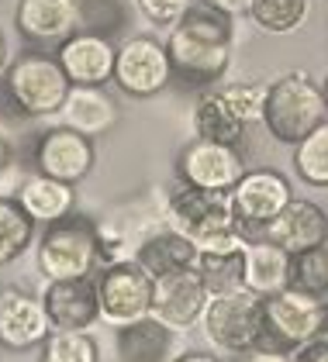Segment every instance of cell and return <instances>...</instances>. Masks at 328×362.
Wrapping results in <instances>:
<instances>
[{
  "instance_id": "1",
  "label": "cell",
  "mask_w": 328,
  "mask_h": 362,
  "mask_svg": "<svg viewBox=\"0 0 328 362\" xmlns=\"http://www.w3.org/2000/svg\"><path fill=\"white\" fill-rule=\"evenodd\" d=\"M232 42H235V18L221 14L208 0H197L166 35L173 80L193 90L218 86L232 62Z\"/></svg>"
},
{
  "instance_id": "2",
  "label": "cell",
  "mask_w": 328,
  "mask_h": 362,
  "mask_svg": "<svg viewBox=\"0 0 328 362\" xmlns=\"http://www.w3.org/2000/svg\"><path fill=\"white\" fill-rule=\"evenodd\" d=\"M166 224L187 235L200 252H239L249 238L239 231L228 194L176 183L166 197Z\"/></svg>"
},
{
  "instance_id": "3",
  "label": "cell",
  "mask_w": 328,
  "mask_h": 362,
  "mask_svg": "<svg viewBox=\"0 0 328 362\" xmlns=\"http://www.w3.org/2000/svg\"><path fill=\"white\" fill-rule=\"evenodd\" d=\"M328 121L325 86L311 80L307 73H283L270 83L266 104H263V128L276 145H298L315 128Z\"/></svg>"
},
{
  "instance_id": "4",
  "label": "cell",
  "mask_w": 328,
  "mask_h": 362,
  "mask_svg": "<svg viewBox=\"0 0 328 362\" xmlns=\"http://www.w3.org/2000/svg\"><path fill=\"white\" fill-rule=\"evenodd\" d=\"M35 262H38V273L45 279L94 276L104 262V235L90 218L69 214V218L45 224L38 231Z\"/></svg>"
},
{
  "instance_id": "5",
  "label": "cell",
  "mask_w": 328,
  "mask_h": 362,
  "mask_svg": "<svg viewBox=\"0 0 328 362\" xmlns=\"http://www.w3.org/2000/svg\"><path fill=\"white\" fill-rule=\"evenodd\" d=\"M11 97L21 104V111L38 121V117H59L66 97H69V76L62 73L55 52L49 49H25L21 56H14L7 62L4 76H0Z\"/></svg>"
},
{
  "instance_id": "6",
  "label": "cell",
  "mask_w": 328,
  "mask_h": 362,
  "mask_svg": "<svg viewBox=\"0 0 328 362\" xmlns=\"http://www.w3.org/2000/svg\"><path fill=\"white\" fill-rule=\"evenodd\" d=\"M200 332L218 356H242L263 345L266 321H263V297L252 290H232L208 300L200 317Z\"/></svg>"
},
{
  "instance_id": "7",
  "label": "cell",
  "mask_w": 328,
  "mask_h": 362,
  "mask_svg": "<svg viewBox=\"0 0 328 362\" xmlns=\"http://www.w3.org/2000/svg\"><path fill=\"white\" fill-rule=\"evenodd\" d=\"M94 286H97V304H101V325H108L114 332L152 314L156 279L138 266L135 255H114L108 262H101V269L94 273Z\"/></svg>"
},
{
  "instance_id": "8",
  "label": "cell",
  "mask_w": 328,
  "mask_h": 362,
  "mask_svg": "<svg viewBox=\"0 0 328 362\" xmlns=\"http://www.w3.org/2000/svg\"><path fill=\"white\" fill-rule=\"evenodd\" d=\"M263 321H266V334L259 349L290 356L294 349L328 334V300L287 286L273 297H263Z\"/></svg>"
},
{
  "instance_id": "9",
  "label": "cell",
  "mask_w": 328,
  "mask_h": 362,
  "mask_svg": "<svg viewBox=\"0 0 328 362\" xmlns=\"http://www.w3.org/2000/svg\"><path fill=\"white\" fill-rule=\"evenodd\" d=\"M235 224L246 238H263V231L283 214V207L294 200L290 180L270 166L246 169V176L228 190Z\"/></svg>"
},
{
  "instance_id": "10",
  "label": "cell",
  "mask_w": 328,
  "mask_h": 362,
  "mask_svg": "<svg viewBox=\"0 0 328 362\" xmlns=\"http://www.w3.org/2000/svg\"><path fill=\"white\" fill-rule=\"evenodd\" d=\"M173 83V62L166 42L152 35H128L118 42L114 59V86L128 97H156Z\"/></svg>"
},
{
  "instance_id": "11",
  "label": "cell",
  "mask_w": 328,
  "mask_h": 362,
  "mask_svg": "<svg viewBox=\"0 0 328 362\" xmlns=\"http://www.w3.org/2000/svg\"><path fill=\"white\" fill-rule=\"evenodd\" d=\"M246 156L239 145H221L208 139H191L176 152V163H173L176 183L215 190V194H228L246 176Z\"/></svg>"
},
{
  "instance_id": "12",
  "label": "cell",
  "mask_w": 328,
  "mask_h": 362,
  "mask_svg": "<svg viewBox=\"0 0 328 362\" xmlns=\"http://www.w3.org/2000/svg\"><path fill=\"white\" fill-rule=\"evenodd\" d=\"M52 332L55 328L42 293H31L25 286H0V349L7 352L42 349V341Z\"/></svg>"
},
{
  "instance_id": "13",
  "label": "cell",
  "mask_w": 328,
  "mask_h": 362,
  "mask_svg": "<svg viewBox=\"0 0 328 362\" xmlns=\"http://www.w3.org/2000/svg\"><path fill=\"white\" fill-rule=\"evenodd\" d=\"M94 163H97V145L77 128L55 124V128H45L35 141V173H45L52 180L77 187L80 180L90 176Z\"/></svg>"
},
{
  "instance_id": "14",
  "label": "cell",
  "mask_w": 328,
  "mask_h": 362,
  "mask_svg": "<svg viewBox=\"0 0 328 362\" xmlns=\"http://www.w3.org/2000/svg\"><path fill=\"white\" fill-rule=\"evenodd\" d=\"M55 59L73 86H108L114 83L118 42L97 31H73L62 45H55Z\"/></svg>"
},
{
  "instance_id": "15",
  "label": "cell",
  "mask_w": 328,
  "mask_h": 362,
  "mask_svg": "<svg viewBox=\"0 0 328 362\" xmlns=\"http://www.w3.org/2000/svg\"><path fill=\"white\" fill-rule=\"evenodd\" d=\"M208 286L197 276V269H183L173 276L156 279V293H152V317L163 321L173 332H187L193 325H200L204 310H208Z\"/></svg>"
},
{
  "instance_id": "16",
  "label": "cell",
  "mask_w": 328,
  "mask_h": 362,
  "mask_svg": "<svg viewBox=\"0 0 328 362\" xmlns=\"http://www.w3.org/2000/svg\"><path fill=\"white\" fill-rule=\"evenodd\" d=\"M42 300L49 310L55 332H90L101 325V304H97V286L94 276L77 279H45Z\"/></svg>"
},
{
  "instance_id": "17",
  "label": "cell",
  "mask_w": 328,
  "mask_h": 362,
  "mask_svg": "<svg viewBox=\"0 0 328 362\" xmlns=\"http://www.w3.org/2000/svg\"><path fill=\"white\" fill-rule=\"evenodd\" d=\"M14 28L35 45H62L73 31H80L77 0H18Z\"/></svg>"
},
{
  "instance_id": "18",
  "label": "cell",
  "mask_w": 328,
  "mask_h": 362,
  "mask_svg": "<svg viewBox=\"0 0 328 362\" xmlns=\"http://www.w3.org/2000/svg\"><path fill=\"white\" fill-rule=\"evenodd\" d=\"M263 238H270L273 245L287 249L290 255L294 252H304V249H315V245H325L328 242V211L322 204L307 200V197H294L283 214L276 218Z\"/></svg>"
},
{
  "instance_id": "19",
  "label": "cell",
  "mask_w": 328,
  "mask_h": 362,
  "mask_svg": "<svg viewBox=\"0 0 328 362\" xmlns=\"http://www.w3.org/2000/svg\"><path fill=\"white\" fill-rule=\"evenodd\" d=\"M18 204L25 207V214L35 224H55L69 214H77V187L73 183H62L52 180L45 173H31L21 180V187L14 190Z\"/></svg>"
},
{
  "instance_id": "20",
  "label": "cell",
  "mask_w": 328,
  "mask_h": 362,
  "mask_svg": "<svg viewBox=\"0 0 328 362\" xmlns=\"http://www.w3.org/2000/svg\"><path fill=\"white\" fill-rule=\"evenodd\" d=\"M132 255H135L138 266L152 279H163V276H173V273H183V269H193L200 249L193 245L187 235H180L176 228L166 224L159 231H152L149 238H142Z\"/></svg>"
},
{
  "instance_id": "21",
  "label": "cell",
  "mask_w": 328,
  "mask_h": 362,
  "mask_svg": "<svg viewBox=\"0 0 328 362\" xmlns=\"http://www.w3.org/2000/svg\"><path fill=\"white\" fill-rule=\"evenodd\" d=\"M59 124L77 128L86 139H101L118 124V100L108 86H73L59 111Z\"/></svg>"
},
{
  "instance_id": "22",
  "label": "cell",
  "mask_w": 328,
  "mask_h": 362,
  "mask_svg": "<svg viewBox=\"0 0 328 362\" xmlns=\"http://www.w3.org/2000/svg\"><path fill=\"white\" fill-rule=\"evenodd\" d=\"M191 128H193V139L221 141V145H242L249 132V124L235 114V107L228 104V97L221 93V86L200 90V97H197L191 114Z\"/></svg>"
},
{
  "instance_id": "23",
  "label": "cell",
  "mask_w": 328,
  "mask_h": 362,
  "mask_svg": "<svg viewBox=\"0 0 328 362\" xmlns=\"http://www.w3.org/2000/svg\"><path fill=\"white\" fill-rule=\"evenodd\" d=\"M290 252L270 238H249L246 245V290L259 297H273L290 286Z\"/></svg>"
},
{
  "instance_id": "24",
  "label": "cell",
  "mask_w": 328,
  "mask_h": 362,
  "mask_svg": "<svg viewBox=\"0 0 328 362\" xmlns=\"http://www.w3.org/2000/svg\"><path fill=\"white\" fill-rule=\"evenodd\" d=\"M173 338L176 332L149 314L114 332V352L121 362H166L173 356Z\"/></svg>"
},
{
  "instance_id": "25",
  "label": "cell",
  "mask_w": 328,
  "mask_h": 362,
  "mask_svg": "<svg viewBox=\"0 0 328 362\" xmlns=\"http://www.w3.org/2000/svg\"><path fill=\"white\" fill-rule=\"evenodd\" d=\"M197 276L204 279L208 293H232L246 286V249L239 252H200L197 255Z\"/></svg>"
},
{
  "instance_id": "26",
  "label": "cell",
  "mask_w": 328,
  "mask_h": 362,
  "mask_svg": "<svg viewBox=\"0 0 328 362\" xmlns=\"http://www.w3.org/2000/svg\"><path fill=\"white\" fill-rule=\"evenodd\" d=\"M35 221L25 214L18 197H0V266L18 262L35 242Z\"/></svg>"
},
{
  "instance_id": "27",
  "label": "cell",
  "mask_w": 328,
  "mask_h": 362,
  "mask_svg": "<svg viewBox=\"0 0 328 362\" xmlns=\"http://www.w3.org/2000/svg\"><path fill=\"white\" fill-rule=\"evenodd\" d=\"M311 14V0H252L249 21L266 35H294Z\"/></svg>"
},
{
  "instance_id": "28",
  "label": "cell",
  "mask_w": 328,
  "mask_h": 362,
  "mask_svg": "<svg viewBox=\"0 0 328 362\" xmlns=\"http://www.w3.org/2000/svg\"><path fill=\"white\" fill-rule=\"evenodd\" d=\"M77 4H80V28L108 38H118L138 11L135 0H77Z\"/></svg>"
},
{
  "instance_id": "29",
  "label": "cell",
  "mask_w": 328,
  "mask_h": 362,
  "mask_svg": "<svg viewBox=\"0 0 328 362\" xmlns=\"http://www.w3.org/2000/svg\"><path fill=\"white\" fill-rule=\"evenodd\" d=\"M294 173L304 187H328V121L294 145Z\"/></svg>"
},
{
  "instance_id": "30",
  "label": "cell",
  "mask_w": 328,
  "mask_h": 362,
  "mask_svg": "<svg viewBox=\"0 0 328 362\" xmlns=\"http://www.w3.org/2000/svg\"><path fill=\"white\" fill-rule=\"evenodd\" d=\"M290 286L311 293L318 300H328V242L315 249L294 252L290 259Z\"/></svg>"
},
{
  "instance_id": "31",
  "label": "cell",
  "mask_w": 328,
  "mask_h": 362,
  "mask_svg": "<svg viewBox=\"0 0 328 362\" xmlns=\"http://www.w3.org/2000/svg\"><path fill=\"white\" fill-rule=\"evenodd\" d=\"M38 362H101V345L90 332H52L38 349Z\"/></svg>"
},
{
  "instance_id": "32",
  "label": "cell",
  "mask_w": 328,
  "mask_h": 362,
  "mask_svg": "<svg viewBox=\"0 0 328 362\" xmlns=\"http://www.w3.org/2000/svg\"><path fill=\"white\" fill-rule=\"evenodd\" d=\"M266 90H270V83H235V86H221V93L228 97V104L235 107V114H239V117H242L246 124H256V121H263Z\"/></svg>"
},
{
  "instance_id": "33",
  "label": "cell",
  "mask_w": 328,
  "mask_h": 362,
  "mask_svg": "<svg viewBox=\"0 0 328 362\" xmlns=\"http://www.w3.org/2000/svg\"><path fill=\"white\" fill-rule=\"evenodd\" d=\"M138 4V14L159 28H173L187 11H191L197 0H135Z\"/></svg>"
},
{
  "instance_id": "34",
  "label": "cell",
  "mask_w": 328,
  "mask_h": 362,
  "mask_svg": "<svg viewBox=\"0 0 328 362\" xmlns=\"http://www.w3.org/2000/svg\"><path fill=\"white\" fill-rule=\"evenodd\" d=\"M28 121H31V117L21 111V104L11 97L7 83L0 80V128H4V132H7V128H21V124H28Z\"/></svg>"
},
{
  "instance_id": "35",
  "label": "cell",
  "mask_w": 328,
  "mask_h": 362,
  "mask_svg": "<svg viewBox=\"0 0 328 362\" xmlns=\"http://www.w3.org/2000/svg\"><path fill=\"white\" fill-rule=\"evenodd\" d=\"M290 362H328V334L307 341L301 349H294V352H290Z\"/></svg>"
},
{
  "instance_id": "36",
  "label": "cell",
  "mask_w": 328,
  "mask_h": 362,
  "mask_svg": "<svg viewBox=\"0 0 328 362\" xmlns=\"http://www.w3.org/2000/svg\"><path fill=\"white\" fill-rule=\"evenodd\" d=\"M208 4L218 7L228 18H249V11H252V0H208Z\"/></svg>"
},
{
  "instance_id": "37",
  "label": "cell",
  "mask_w": 328,
  "mask_h": 362,
  "mask_svg": "<svg viewBox=\"0 0 328 362\" xmlns=\"http://www.w3.org/2000/svg\"><path fill=\"white\" fill-rule=\"evenodd\" d=\"M228 362H290V356L266 352V349H252V352H242V356H232Z\"/></svg>"
},
{
  "instance_id": "38",
  "label": "cell",
  "mask_w": 328,
  "mask_h": 362,
  "mask_svg": "<svg viewBox=\"0 0 328 362\" xmlns=\"http://www.w3.org/2000/svg\"><path fill=\"white\" fill-rule=\"evenodd\" d=\"M166 362H221L218 352H200V349H187V352H173Z\"/></svg>"
},
{
  "instance_id": "39",
  "label": "cell",
  "mask_w": 328,
  "mask_h": 362,
  "mask_svg": "<svg viewBox=\"0 0 328 362\" xmlns=\"http://www.w3.org/2000/svg\"><path fill=\"white\" fill-rule=\"evenodd\" d=\"M11 166H14V141H11V135L0 128V176H4Z\"/></svg>"
},
{
  "instance_id": "40",
  "label": "cell",
  "mask_w": 328,
  "mask_h": 362,
  "mask_svg": "<svg viewBox=\"0 0 328 362\" xmlns=\"http://www.w3.org/2000/svg\"><path fill=\"white\" fill-rule=\"evenodd\" d=\"M7 62H11V56H7V42H4V35H0V76H4Z\"/></svg>"
},
{
  "instance_id": "41",
  "label": "cell",
  "mask_w": 328,
  "mask_h": 362,
  "mask_svg": "<svg viewBox=\"0 0 328 362\" xmlns=\"http://www.w3.org/2000/svg\"><path fill=\"white\" fill-rule=\"evenodd\" d=\"M322 86H325V104H328V76H325V83H322Z\"/></svg>"
}]
</instances>
